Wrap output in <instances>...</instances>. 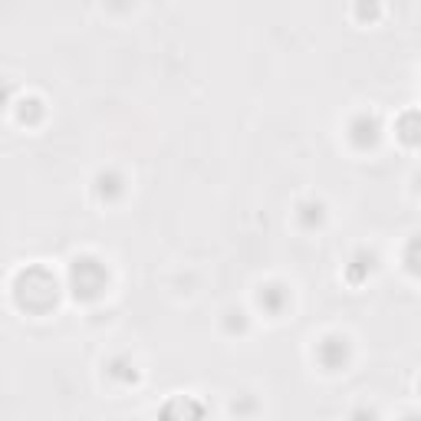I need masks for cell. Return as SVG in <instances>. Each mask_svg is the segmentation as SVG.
I'll use <instances>...</instances> for the list:
<instances>
[{
	"label": "cell",
	"instance_id": "cell-1",
	"mask_svg": "<svg viewBox=\"0 0 421 421\" xmlns=\"http://www.w3.org/2000/svg\"><path fill=\"white\" fill-rule=\"evenodd\" d=\"M270 303V313H280V303L286 300V293H273V286H267L263 293H260V303Z\"/></svg>",
	"mask_w": 421,
	"mask_h": 421
}]
</instances>
